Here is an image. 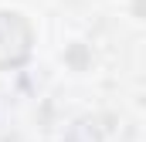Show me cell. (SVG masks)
<instances>
[{
    "label": "cell",
    "mask_w": 146,
    "mask_h": 142,
    "mask_svg": "<svg viewBox=\"0 0 146 142\" xmlns=\"http://www.w3.org/2000/svg\"><path fill=\"white\" fill-rule=\"evenodd\" d=\"M34 47V27L17 10H0V71L21 68L31 58Z\"/></svg>",
    "instance_id": "obj_1"
}]
</instances>
